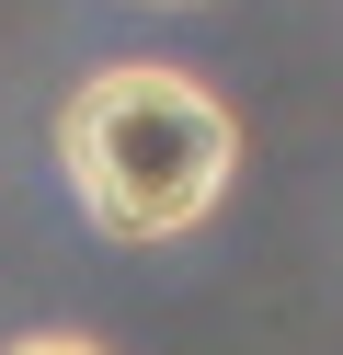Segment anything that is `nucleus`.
<instances>
[{"instance_id": "nucleus-1", "label": "nucleus", "mask_w": 343, "mask_h": 355, "mask_svg": "<svg viewBox=\"0 0 343 355\" xmlns=\"http://www.w3.org/2000/svg\"><path fill=\"white\" fill-rule=\"evenodd\" d=\"M58 172L103 241H183L240 172V115L172 58H114L58 103Z\"/></svg>"}, {"instance_id": "nucleus-2", "label": "nucleus", "mask_w": 343, "mask_h": 355, "mask_svg": "<svg viewBox=\"0 0 343 355\" xmlns=\"http://www.w3.org/2000/svg\"><path fill=\"white\" fill-rule=\"evenodd\" d=\"M0 355H103V344H91V332H12Z\"/></svg>"}]
</instances>
